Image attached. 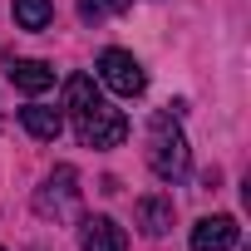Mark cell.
<instances>
[{"label":"cell","mask_w":251,"mask_h":251,"mask_svg":"<svg viewBox=\"0 0 251 251\" xmlns=\"http://www.w3.org/2000/svg\"><path fill=\"white\" fill-rule=\"evenodd\" d=\"M148 168L163 182H182L187 168H192L187 138H182L177 123H173V113H153V123H148Z\"/></svg>","instance_id":"6da1fadb"},{"label":"cell","mask_w":251,"mask_h":251,"mask_svg":"<svg viewBox=\"0 0 251 251\" xmlns=\"http://www.w3.org/2000/svg\"><path fill=\"white\" fill-rule=\"evenodd\" d=\"M74 133H79V143H84V148H118L123 138H128V118L99 99L89 113H79V118H74Z\"/></svg>","instance_id":"7a4b0ae2"},{"label":"cell","mask_w":251,"mask_h":251,"mask_svg":"<svg viewBox=\"0 0 251 251\" xmlns=\"http://www.w3.org/2000/svg\"><path fill=\"white\" fill-rule=\"evenodd\" d=\"M74 202H79V173H74L69 163H59V168L40 182V192H35V212L59 222V217L74 212Z\"/></svg>","instance_id":"3957f363"},{"label":"cell","mask_w":251,"mask_h":251,"mask_svg":"<svg viewBox=\"0 0 251 251\" xmlns=\"http://www.w3.org/2000/svg\"><path fill=\"white\" fill-rule=\"evenodd\" d=\"M99 79H103L118 99H138L143 84H148L143 64H138L128 50H103V54H99Z\"/></svg>","instance_id":"277c9868"},{"label":"cell","mask_w":251,"mask_h":251,"mask_svg":"<svg viewBox=\"0 0 251 251\" xmlns=\"http://www.w3.org/2000/svg\"><path fill=\"white\" fill-rule=\"evenodd\" d=\"M79 251H128V231L113 217H84L79 222Z\"/></svg>","instance_id":"5b68a950"},{"label":"cell","mask_w":251,"mask_h":251,"mask_svg":"<svg viewBox=\"0 0 251 251\" xmlns=\"http://www.w3.org/2000/svg\"><path fill=\"white\" fill-rule=\"evenodd\" d=\"M236 241H241L236 217H202L192 226V251H231Z\"/></svg>","instance_id":"8992f818"},{"label":"cell","mask_w":251,"mask_h":251,"mask_svg":"<svg viewBox=\"0 0 251 251\" xmlns=\"http://www.w3.org/2000/svg\"><path fill=\"white\" fill-rule=\"evenodd\" d=\"M20 123H25V133H30V138H40V143H54V138L64 133V118H59V108H45V103H30V108H20Z\"/></svg>","instance_id":"52a82bcc"},{"label":"cell","mask_w":251,"mask_h":251,"mask_svg":"<svg viewBox=\"0 0 251 251\" xmlns=\"http://www.w3.org/2000/svg\"><path fill=\"white\" fill-rule=\"evenodd\" d=\"M10 84H15L20 94H45V89L54 84V69H50L45 59H15V64H10Z\"/></svg>","instance_id":"ba28073f"},{"label":"cell","mask_w":251,"mask_h":251,"mask_svg":"<svg viewBox=\"0 0 251 251\" xmlns=\"http://www.w3.org/2000/svg\"><path fill=\"white\" fill-rule=\"evenodd\" d=\"M138 226L148 236H168L173 226V202L168 197H138Z\"/></svg>","instance_id":"9c48e42d"},{"label":"cell","mask_w":251,"mask_h":251,"mask_svg":"<svg viewBox=\"0 0 251 251\" xmlns=\"http://www.w3.org/2000/svg\"><path fill=\"white\" fill-rule=\"evenodd\" d=\"M94 103H99V89H94V79H89V74H69V79H64V108L79 118V113H89Z\"/></svg>","instance_id":"30bf717a"},{"label":"cell","mask_w":251,"mask_h":251,"mask_svg":"<svg viewBox=\"0 0 251 251\" xmlns=\"http://www.w3.org/2000/svg\"><path fill=\"white\" fill-rule=\"evenodd\" d=\"M10 10H15V25L20 30H45L54 20V5L50 0H10Z\"/></svg>","instance_id":"8fae6325"},{"label":"cell","mask_w":251,"mask_h":251,"mask_svg":"<svg viewBox=\"0 0 251 251\" xmlns=\"http://www.w3.org/2000/svg\"><path fill=\"white\" fill-rule=\"evenodd\" d=\"M128 5H133V0H79V15L84 20H103V15H118Z\"/></svg>","instance_id":"7c38bea8"},{"label":"cell","mask_w":251,"mask_h":251,"mask_svg":"<svg viewBox=\"0 0 251 251\" xmlns=\"http://www.w3.org/2000/svg\"><path fill=\"white\" fill-rule=\"evenodd\" d=\"M0 251H5V246H0Z\"/></svg>","instance_id":"4fadbf2b"}]
</instances>
